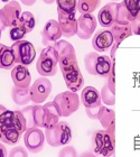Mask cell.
Returning <instances> with one entry per match:
<instances>
[{"label":"cell","mask_w":140,"mask_h":157,"mask_svg":"<svg viewBox=\"0 0 140 157\" xmlns=\"http://www.w3.org/2000/svg\"><path fill=\"white\" fill-rule=\"evenodd\" d=\"M130 26L134 35H140V13H138V16L131 21Z\"/></svg>","instance_id":"f35d334b"},{"label":"cell","mask_w":140,"mask_h":157,"mask_svg":"<svg viewBox=\"0 0 140 157\" xmlns=\"http://www.w3.org/2000/svg\"><path fill=\"white\" fill-rule=\"evenodd\" d=\"M98 26V20L92 13H83L78 18V34L76 36L80 39L91 38Z\"/></svg>","instance_id":"30bf717a"},{"label":"cell","mask_w":140,"mask_h":157,"mask_svg":"<svg viewBox=\"0 0 140 157\" xmlns=\"http://www.w3.org/2000/svg\"><path fill=\"white\" fill-rule=\"evenodd\" d=\"M57 9L64 13H75L78 10V0H56Z\"/></svg>","instance_id":"d6a6232c"},{"label":"cell","mask_w":140,"mask_h":157,"mask_svg":"<svg viewBox=\"0 0 140 157\" xmlns=\"http://www.w3.org/2000/svg\"><path fill=\"white\" fill-rule=\"evenodd\" d=\"M99 110H100V107L99 108H93V109H86V115L90 119H98L99 117Z\"/></svg>","instance_id":"ab89813d"},{"label":"cell","mask_w":140,"mask_h":157,"mask_svg":"<svg viewBox=\"0 0 140 157\" xmlns=\"http://www.w3.org/2000/svg\"><path fill=\"white\" fill-rule=\"evenodd\" d=\"M134 19V17L129 13V10L126 8V6H124L123 3L118 2L117 19H115V23L122 24V25H128V24H130Z\"/></svg>","instance_id":"484cf974"},{"label":"cell","mask_w":140,"mask_h":157,"mask_svg":"<svg viewBox=\"0 0 140 157\" xmlns=\"http://www.w3.org/2000/svg\"><path fill=\"white\" fill-rule=\"evenodd\" d=\"M91 148L94 154L101 156L115 154V126L95 130L92 135Z\"/></svg>","instance_id":"6da1fadb"},{"label":"cell","mask_w":140,"mask_h":157,"mask_svg":"<svg viewBox=\"0 0 140 157\" xmlns=\"http://www.w3.org/2000/svg\"><path fill=\"white\" fill-rule=\"evenodd\" d=\"M26 34H27L26 28L23 26V24L20 23V20H18V23H17L13 27L10 28L9 36H10V39H11V40L17 42V40H21Z\"/></svg>","instance_id":"4dcf8cb0"},{"label":"cell","mask_w":140,"mask_h":157,"mask_svg":"<svg viewBox=\"0 0 140 157\" xmlns=\"http://www.w3.org/2000/svg\"><path fill=\"white\" fill-rule=\"evenodd\" d=\"M8 156V151L5 145L0 144V157H7Z\"/></svg>","instance_id":"60d3db41"},{"label":"cell","mask_w":140,"mask_h":157,"mask_svg":"<svg viewBox=\"0 0 140 157\" xmlns=\"http://www.w3.org/2000/svg\"><path fill=\"white\" fill-rule=\"evenodd\" d=\"M15 56L10 47L0 44V69L10 70L15 65Z\"/></svg>","instance_id":"ffe728a7"},{"label":"cell","mask_w":140,"mask_h":157,"mask_svg":"<svg viewBox=\"0 0 140 157\" xmlns=\"http://www.w3.org/2000/svg\"><path fill=\"white\" fill-rule=\"evenodd\" d=\"M98 52H91L86 54L84 57V66L85 70L89 74L91 75H96V72H95V64H96V59L99 57Z\"/></svg>","instance_id":"83f0119b"},{"label":"cell","mask_w":140,"mask_h":157,"mask_svg":"<svg viewBox=\"0 0 140 157\" xmlns=\"http://www.w3.org/2000/svg\"><path fill=\"white\" fill-rule=\"evenodd\" d=\"M20 23L23 24V26L26 28L27 34L33 32V29L35 28L36 25V20H35V16L30 11H24L20 16Z\"/></svg>","instance_id":"f546056e"},{"label":"cell","mask_w":140,"mask_h":157,"mask_svg":"<svg viewBox=\"0 0 140 157\" xmlns=\"http://www.w3.org/2000/svg\"><path fill=\"white\" fill-rule=\"evenodd\" d=\"M11 98L13 101L17 105H28L32 99H30V92L29 88H18V86H13L11 90Z\"/></svg>","instance_id":"44dd1931"},{"label":"cell","mask_w":140,"mask_h":157,"mask_svg":"<svg viewBox=\"0 0 140 157\" xmlns=\"http://www.w3.org/2000/svg\"><path fill=\"white\" fill-rule=\"evenodd\" d=\"M20 1H21V3H24L25 6L32 7V6H34V5H35L37 0H20Z\"/></svg>","instance_id":"7bdbcfd3"},{"label":"cell","mask_w":140,"mask_h":157,"mask_svg":"<svg viewBox=\"0 0 140 157\" xmlns=\"http://www.w3.org/2000/svg\"><path fill=\"white\" fill-rule=\"evenodd\" d=\"M57 64L59 57L55 48L53 46H46L40 52V55L36 63V69L37 72L44 78L54 76L57 73Z\"/></svg>","instance_id":"277c9868"},{"label":"cell","mask_w":140,"mask_h":157,"mask_svg":"<svg viewBox=\"0 0 140 157\" xmlns=\"http://www.w3.org/2000/svg\"><path fill=\"white\" fill-rule=\"evenodd\" d=\"M112 63H113V61L111 59L110 56L99 55L98 59H96V64H95V72H96V75L107 78L111 71Z\"/></svg>","instance_id":"603a6c76"},{"label":"cell","mask_w":140,"mask_h":157,"mask_svg":"<svg viewBox=\"0 0 140 157\" xmlns=\"http://www.w3.org/2000/svg\"><path fill=\"white\" fill-rule=\"evenodd\" d=\"M101 99H102V102L107 105H113L115 103V93L114 92L111 91V89L109 88V85L104 84L103 85V88L101 90Z\"/></svg>","instance_id":"836d02e7"},{"label":"cell","mask_w":140,"mask_h":157,"mask_svg":"<svg viewBox=\"0 0 140 157\" xmlns=\"http://www.w3.org/2000/svg\"><path fill=\"white\" fill-rule=\"evenodd\" d=\"M101 0H78V10L81 15L92 13L100 6Z\"/></svg>","instance_id":"4316f807"},{"label":"cell","mask_w":140,"mask_h":157,"mask_svg":"<svg viewBox=\"0 0 140 157\" xmlns=\"http://www.w3.org/2000/svg\"><path fill=\"white\" fill-rule=\"evenodd\" d=\"M59 69L62 71V75L65 84L70 91L76 92L80 91L83 85H84V78L83 74L80 71L78 64V59H71L67 62L61 63L59 64Z\"/></svg>","instance_id":"7a4b0ae2"},{"label":"cell","mask_w":140,"mask_h":157,"mask_svg":"<svg viewBox=\"0 0 140 157\" xmlns=\"http://www.w3.org/2000/svg\"><path fill=\"white\" fill-rule=\"evenodd\" d=\"M53 101L57 107L61 117H70L75 111H78L80 107V97L70 90L59 93Z\"/></svg>","instance_id":"5b68a950"},{"label":"cell","mask_w":140,"mask_h":157,"mask_svg":"<svg viewBox=\"0 0 140 157\" xmlns=\"http://www.w3.org/2000/svg\"><path fill=\"white\" fill-rule=\"evenodd\" d=\"M8 157H28V151L24 146H17L9 151Z\"/></svg>","instance_id":"e575fe53"},{"label":"cell","mask_w":140,"mask_h":157,"mask_svg":"<svg viewBox=\"0 0 140 157\" xmlns=\"http://www.w3.org/2000/svg\"><path fill=\"white\" fill-rule=\"evenodd\" d=\"M78 157H98V155L94 154L93 151H84V153H82L81 155Z\"/></svg>","instance_id":"b9f144b4"},{"label":"cell","mask_w":140,"mask_h":157,"mask_svg":"<svg viewBox=\"0 0 140 157\" xmlns=\"http://www.w3.org/2000/svg\"><path fill=\"white\" fill-rule=\"evenodd\" d=\"M122 3L126 6V8L129 10V13H130L134 18L138 16V13H140L139 10H138L137 3L134 2V0H122Z\"/></svg>","instance_id":"d590c367"},{"label":"cell","mask_w":140,"mask_h":157,"mask_svg":"<svg viewBox=\"0 0 140 157\" xmlns=\"http://www.w3.org/2000/svg\"><path fill=\"white\" fill-rule=\"evenodd\" d=\"M21 7L19 2L16 0H10L5 6L0 9V18L2 20V24L5 27H13L18 23L21 16Z\"/></svg>","instance_id":"9c48e42d"},{"label":"cell","mask_w":140,"mask_h":157,"mask_svg":"<svg viewBox=\"0 0 140 157\" xmlns=\"http://www.w3.org/2000/svg\"><path fill=\"white\" fill-rule=\"evenodd\" d=\"M111 1H112V2H115V1H119V0H111Z\"/></svg>","instance_id":"f907efd6"},{"label":"cell","mask_w":140,"mask_h":157,"mask_svg":"<svg viewBox=\"0 0 140 157\" xmlns=\"http://www.w3.org/2000/svg\"><path fill=\"white\" fill-rule=\"evenodd\" d=\"M45 134L38 127L27 128L24 134V143L27 151L33 154H37L42 151L45 144Z\"/></svg>","instance_id":"52a82bcc"},{"label":"cell","mask_w":140,"mask_h":157,"mask_svg":"<svg viewBox=\"0 0 140 157\" xmlns=\"http://www.w3.org/2000/svg\"><path fill=\"white\" fill-rule=\"evenodd\" d=\"M114 70H115V61H113V63H112L111 71L109 73V75L107 76L109 88L111 89V91L115 93V74H114Z\"/></svg>","instance_id":"8d00e7d4"},{"label":"cell","mask_w":140,"mask_h":157,"mask_svg":"<svg viewBox=\"0 0 140 157\" xmlns=\"http://www.w3.org/2000/svg\"><path fill=\"white\" fill-rule=\"evenodd\" d=\"M13 110H8L5 105H0V130L11 126Z\"/></svg>","instance_id":"1f68e13d"},{"label":"cell","mask_w":140,"mask_h":157,"mask_svg":"<svg viewBox=\"0 0 140 157\" xmlns=\"http://www.w3.org/2000/svg\"><path fill=\"white\" fill-rule=\"evenodd\" d=\"M102 157H115V154H112V155H109V156H102Z\"/></svg>","instance_id":"7dc6e473"},{"label":"cell","mask_w":140,"mask_h":157,"mask_svg":"<svg viewBox=\"0 0 140 157\" xmlns=\"http://www.w3.org/2000/svg\"><path fill=\"white\" fill-rule=\"evenodd\" d=\"M59 157H78V151L73 146H65L62 148V151H59Z\"/></svg>","instance_id":"74e56055"},{"label":"cell","mask_w":140,"mask_h":157,"mask_svg":"<svg viewBox=\"0 0 140 157\" xmlns=\"http://www.w3.org/2000/svg\"><path fill=\"white\" fill-rule=\"evenodd\" d=\"M11 51L15 56V62L21 65H29L35 61L36 51L34 45L28 40H17L11 45Z\"/></svg>","instance_id":"8992f818"},{"label":"cell","mask_w":140,"mask_h":157,"mask_svg":"<svg viewBox=\"0 0 140 157\" xmlns=\"http://www.w3.org/2000/svg\"><path fill=\"white\" fill-rule=\"evenodd\" d=\"M45 139L52 147L65 146L72 140V129L66 121H59L55 126L45 128Z\"/></svg>","instance_id":"3957f363"},{"label":"cell","mask_w":140,"mask_h":157,"mask_svg":"<svg viewBox=\"0 0 140 157\" xmlns=\"http://www.w3.org/2000/svg\"><path fill=\"white\" fill-rule=\"evenodd\" d=\"M11 126L15 129L19 131L20 134H25V131L28 128L26 117L24 116L21 110H13V119H11Z\"/></svg>","instance_id":"d4e9b609"},{"label":"cell","mask_w":140,"mask_h":157,"mask_svg":"<svg viewBox=\"0 0 140 157\" xmlns=\"http://www.w3.org/2000/svg\"><path fill=\"white\" fill-rule=\"evenodd\" d=\"M1 1H3V2H9V1H10V0H1Z\"/></svg>","instance_id":"c3c4849f"},{"label":"cell","mask_w":140,"mask_h":157,"mask_svg":"<svg viewBox=\"0 0 140 157\" xmlns=\"http://www.w3.org/2000/svg\"><path fill=\"white\" fill-rule=\"evenodd\" d=\"M40 34H42L43 44L47 46H49V44L56 43L63 36L59 21L55 19H49L48 21L45 24V26H44V28H43Z\"/></svg>","instance_id":"4fadbf2b"},{"label":"cell","mask_w":140,"mask_h":157,"mask_svg":"<svg viewBox=\"0 0 140 157\" xmlns=\"http://www.w3.org/2000/svg\"><path fill=\"white\" fill-rule=\"evenodd\" d=\"M32 115H33V122L35 127L44 128L43 126V121H44V109L42 105H33L32 109Z\"/></svg>","instance_id":"f1b7e54d"},{"label":"cell","mask_w":140,"mask_h":157,"mask_svg":"<svg viewBox=\"0 0 140 157\" xmlns=\"http://www.w3.org/2000/svg\"><path fill=\"white\" fill-rule=\"evenodd\" d=\"M43 2L46 3V5H52V3H54L56 1V0H42Z\"/></svg>","instance_id":"ee69618b"},{"label":"cell","mask_w":140,"mask_h":157,"mask_svg":"<svg viewBox=\"0 0 140 157\" xmlns=\"http://www.w3.org/2000/svg\"><path fill=\"white\" fill-rule=\"evenodd\" d=\"M114 44L113 35L110 29L104 28V29H99L94 34L93 39H92V46L95 49V52L102 53L107 52L108 49L111 48Z\"/></svg>","instance_id":"7c38bea8"},{"label":"cell","mask_w":140,"mask_h":157,"mask_svg":"<svg viewBox=\"0 0 140 157\" xmlns=\"http://www.w3.org/2000/svg\"><path fill=\"white\" fill-rule=\"evenodd\" d=\"M21 134L19 131L15 129L13 126L6 127L0 130V140L3 141L5 144L8 145H15L19 141Z\"/></svg>","instance_id":"cb8c5ba5"},{"label":"cell","mask_w":140,"mask_h":157,"mask_svg":"<svg viewBox=\"0 0 140 157\" xmlns=\"http://www.w3.org/2000/svg\"><path fill=\"white\" fill-rule=\"evenodd\" d=\"M111 33L113 35V38H114V43L118 44V45H120L122 40H124L126 38L128 37H130L131 35H134L132 34V30H131V26L130 24H128V25H122V24H118V23H114L112 25V27L110 28Z\"/></svg>","instance_id":"d6986e66"},{"label":"cell","mask_w":140,"mask_h":157,"mask_svg":"<svg viewBox=\"0 0 140 157\" xmlns=\"http://www.w3.org/2000/svg\"><path fill=\"white\" fill-rule=\"evenodd\" d=\"M1 33H2V30L0 29V38H1Z\"/></svg>","instance_id":"681fc988"},{"label":"cell","mask_w":140,"mask_h":157,"mask_svg":"<svg viewBox=\"0 0 140 157\" xmlns=\"http://www.w3.org/2000/svg\"><path fill=\"white\" fill-rule=\"evenodd\" d=\"M44 109V121H43V126L44 129L55 126L59 121V112L57 110V107L54 103V101L47 102L43 105Z\"/></svg>","instance_id":"ac0fdd59"},{"label":"cell","mask_w":140,"mask_h":157,"mask_svg":"<svg viewBox=\"0 0 140 157\" xmlns=\"http://www.w3.org/2000/svg\"><path fill=\"white\" fill-rule=\"evenodd\" d=\"M81 102L85 109L99 108L102 105L101 93L94 86H86L81 92Z\"/></svg>","instance_id":"9a60e30c"},{"label":"cell","mask_w":140,"mask_h":157,"mask_svg":"<svg viewBox=\"0 0 140 157\" xmlns=\"http://www.w3.org/2000/svg\"><path fill=\"white\" fill-rule=\"evenodd\" d=\"M59 24L62 30V35L66 38H71L78 34V19L75 13H64L57 9Z\"/></svg>","instance_id":"8fae6325"},{"label":"cell","mask_w":140,"mask_h":157,"mask_svg":"<svg viewBox=\"0 0 140 157\" xmlns=\"http://www.w3.org/2000/svg\"><path fill=\"white\" fill-rule=\"evenodd\" d=\"M11 78L15 86L18 88H30V81H32V76H30L29 70L27 69V66L21 65V64H17L13 66L11 70Z\"/></svg>","instance_id":"2e32d148"},{"label":"cell","mask_w":140,"mask_h":157,"mask_svg":"<svg viewBox=\"0 0 140 157\" xmlns=\"http://www.w3.org/2000/svg\"><path fill=\"white\" fill-rule=\"evenodd\" d=\"M0 29H1V30H5V29H6L5 25L2 24V20H1V18H0Z\"/></svg>","instance_id":"f6af8a7d"},{"label":"cell","mask_w":140,"mask_h":157,"mask_svg":"<svg viewBox=\"0 0 140 157\" xmlns=\"http://www.w3.org/2000/svg\"><path fill=\"white\" fill-rule=\"evenodd\" d=\"M98 120L102 124V127L104 129H108L110 127L115 126V113L112 109L101 105L100 110H99V117Z\"/></svg>","instance_id":"7402d4cb"},{"label":"cell","mask_w":140,"mask_h":157,"mask_svg":"<svg viewBox=\"0 0 140 157\" xmlns=\"http://www.w3.org/2000/svg\"><path fill=\"white\" fill-rule=\"evenodd\" d=\"M30 99L36 105H42L48 98L52 92V82L48 78H37L29 88Z\"/></svg>","instance_id":"ba28073f"},{"label":"cell","mask_w":140,"mask_h":157,"mask_svg":"<svg viewBox=\"0 0 140 157\" xmlns=\"http://www.w3.org/2000/svg\"><path fill=\"white\" fill-rule=\"evenodd\" d=\"M118 2H109L102 7L98 13V21L102 27L111 28L117 19Z\"/></svg>","instance_id":"5bb4252c"},{"label":"cell","mask_w":140,"mask_h":157,"mask_svg":"<svg viewBox=\"0 0 140 157\" xmlns=\"http://www.w3.org/2000/svg\"><path fill=\"white\" fill-rule=\"evenodd\" d=\"M53 47L55 48L57 57H59V64L71 59H76V54H75V49L73 47L71 43H69L67 40L64 39H59L56 43H54Z\"/></svg>","instance_id":"e0dca14e"},{"label":"cell","mask_w":140,"mask_h":157,"mask_svg":"<svg viewBox=\"0 0 140 157\" xmlns=\"http://www.w3.org/2000/svg\"><path fill=\"white\" fill-rule=\"evenodd\" d=\"M134 2L137 3L138 10H139V13H140V0H134Z\"/></svg>","instance_id":"bcb514c9"}]
</instances>
